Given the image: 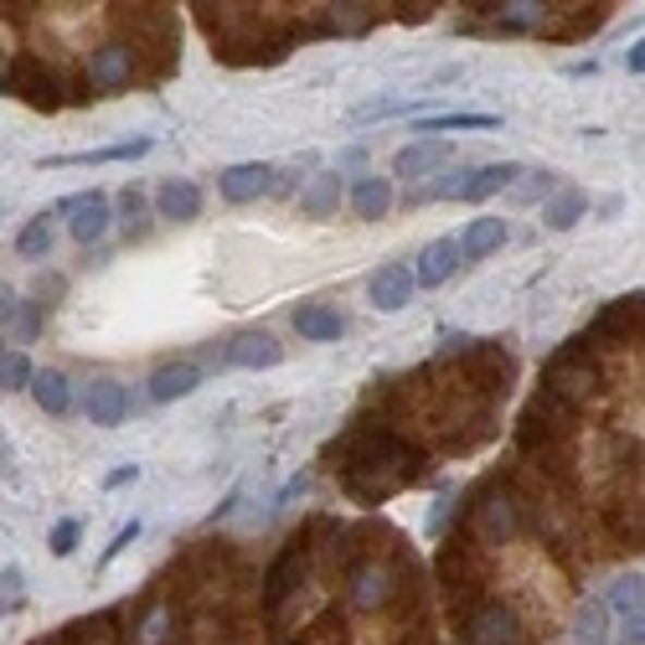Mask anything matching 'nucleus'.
<instances>
[{
	"instance_id": "79ce46f5",
	"label": "nucleus",
	"mask_w": 645,
	"mask_h": 645,
	"mask_svg": "<svg viewBox=\"0 0 645 645\" xmlns=\"http://www.w3.org/2000/svg\"><path fill=\"white\" fill-rule=\"evenodd\" d=\"M398 645H434V630H429V620H418V625H409L403 630V641Z\"/></svg>"
},
{
	"instance_id": "e433bc0d",
	"label": "nucleus",
	"mask_w": 645,
	"mask_h": 645,
	"mask_svg": "<svg viewBox=\"0 0 645 645\" xmlns=\"http://www.w3.org/2000/svg\"><path fill=\"white\" fill-rule=\"evenodd\" d=\"M0 382H5V392H21V388L37 382V372H32L26 352H5V362H0Z\"/></svg>"
},
{
	"instance_id": "2f4dec72",
	"label": "nucleus",
	"mask_w": 645,
	"mask_h": 645,
	"mask_svg": "<svg viewBox=\"0 0 645 645\" xmlns=\"http://www.w3.org/2000/svg\"><path fill=\"white\" fill-rule=\"evenodd\" d=\"M52 238H58V233H52V212L32 217V222L16 233V254L21 258H47V254H52Z\"/></svg>"
},
{
	"instance_id": "de8ad7c7",
	"label": "nucleus",
	"mask_w": 645,
	"mask_h": 645,
	"mask_svg": "<svg viewBox=\"0 0 645 645\" xmlns=\"http://www.w3.org/2000/svg\"><path fill=\"white\" fill-rule=\"evenodd\" d=\"M294 192V171H279L275 177V196H290Z\"/></svg>"
},
{
	"instance_id": "f3484780",
	"label": "nucleus",
	"mask_w": 645,
	"mask_h": 645,
	"mask_svg": "<svg viewBox=\"0 0 645 645\" xmlns=\"http://www.w3.org/2000/svg\"><path fill=\"white\" fill-rule=\"evenodd\" d=\"M450 160V145L445 139H413V145H403L398 156H392V171L403 181H418V177H429L434 166H445Z\"/></svg>"
},
{
	"instance_id": "ddd939ff",
	"label": "nucleus",
	"mask_w": 645,
	"mask_h": 645,
	"mask_svg": "<svg viewBox=\"0 0 645 645\" xmlns=\"http://www.w3.org/2000/svg\"><path fill=\"white\" fill-rule=\"evenodd\" d=\"M413 290H418V279H413V269H403V264H382L377 275H372V284H367V294H372V305L377 311H403L413 300Z\"/></svg>"
},
{
	"instance_id": "393cba45",
	"label": "nucleus",
	"mask_w": 645,
	"mask_h": 645,
	"mask_svg": "<svg viewBox=\"0 0 645 645\" xmlns=\"http://www.w3.org/2000/svg\"><path fill=\"white\" fill-rule=\"evenodd\" d=\"M336 207H341V171H320V177H311V186L300 192V212L331 217Z\"/></svg>"
},
{
	"instance_id": "a211bd4d",
	"label": "nucleus",
	"mask_w": 645,
	"mask_h": 645,
	"mask_svg": "<svg viewBox=\"0 0 645 645\" xmlns=\"http://www.w3.org/2000/svg\"><path fill=\"white\" fill-rule=\"evenodd\" d=\"M460 243L454 238H439V243H429L424 254H418V264H413V279L424 284V290H434V284H445V279L460 269Z\"/></svg>"
},
{
	"instance_id": "49530a36",
	"label": "nucleus",
	"mask_w": 645,
	"mask_h": 645,
	"mask_svg": "<svg viewBox=\"0 0 645 645\" xmlns=\"http://www.w3.org/2000/svg\"><path fill=\"white\" fill-rule=\"evenodd\" d=\"M588 73H599V62L588 58V62H573V68H568V78H588Z\"/></svg>"
},
{
	"instance_id": "a878e982",
	"label": "nucleus",
	"mask_w": 645,
	"mask_h": 645,
	"mask_svg": "<svg viewBox=\"0 0 645 645\" xmlns=\"http://www.w3.org/2000/svg\"><path fill=\"white\" fill-rule=\"evenodd\" d=\"M573 641L609 645V599H584V605L573 609Z\"/></svg>"
},
{
	"instance_id": "58836bf2",
	"label": "nucleus",
	"mask_w": 645,
	"mask_h": 645,
	"mask_svg": "<svg viewBox=\"0 0 645 645\" xmlns=\"http://www.w3.org/2000/svg\"><path fill=\"white\" fill-rule=\"evenodd\" d=\"M78 522H73V516H62L58 527H52V537H47V543H52V558H68V552L78 548Z\"/></svg>"
},
{
	"instance_id": "c756f323",
	"label": "nucleus",
	"mask_w": 645,
	"mask_h": 645,
	"mask_svg": "<svg viewBox=\"0 0 645 645\" xmlns=\"http://www.w3.org/2000/svg\"><path fill=\"white\" fill-rule=\"evenodd\" d=\"M588 212V196L584 192H558V196H548V207H543V222H548L552 233H568L579 217Z\"/></svg>"
},
{
	"instance_id": "b1692460",
	"label": "nucleus",
	"mask_w": 645,
	"mask_h": 645,
	"mask_svg": "<svg viewBox=\"0 0 645 645\" xmlns=\"http://www.w3.org/2000/svg\"><path fill=\"white\" fill-rule=\"evenodd\" d=\"M501 243H507V222L501 217H475L465 228V238H460V254H465V264H475V258L496 254Z\"/></svg>"
},
{
	"instance_id": "f257e3e1",
	"label": "nucleus",
	"mask_w": 645,
	"mask_h": 645,
	"mask_svg": "<svg viewBox=\"0 0 645 645\" xmlns=\"http://www.w3.org/2000/svg\"><path fill=\"white\" fill-rule=\"evenodd\" d=\"M326 460H341L336 475H341V490L362 501V507H382L392 490L413 486L429 475V454L418 450L413 439H403L388 424H352L341 445H331Z\"/></svg>"
},
{
	"instance_id": "1a4fd4ad",
	"label": "nucleus",
	"mask_w": 645,
	"mask_h": 645,
	"mask_svg": "<svg viewBox=\"0 0 645 645\" xmlns=\"http://www.w3.org/2000/svg\"><path fill=\"white\" fill-rule=\"evenodd\" d=\"M305 558H311V543H305V537H290V543H284V552H279L275 563H269V573H264V614H269V620H275L279 605H284L294 588H300Z\"/></svg>"
},
{
	"instance_id": "4c0bfd02",
	"label": "nucleus",
	"mask_w": 645,
	"mask_h": 645,
	"mask_svg": "<svg viewBox=\"0 0 645 645\" xmlns=\"http://www.w3.org/2000/svg\"><path fill=\"white\" fill-rule=\"evenodd\" d=\"M409 104L403 98H372V104H362V109H352L356 124H367V119H392V114H403Z\"/></svg>"
},
{
	"instance_id": "6e6552de",
	"label": "nucleus",
	"mask_w": 645,
	"mask_h": 645,
	"mask_svg": "<svg viewBox=\"0 0 645 645\" xmlns=\"http://www.w3.org/2000/svg\"><path fill=\"white\" fill-rule=\"evenodd\" d=\"M346 599H352V609H362V614L388 609L392 599H398V568H388L382 558L352 563V573H346Z\"/></svg>"
},
{
	"instance_id": "423d86ee",
	"label": "nucleus",
	"mask_w": 645,
	"mask_h": 645,
	"mask_svg": "<svg viewBox=\"0 0 645 645\" xmlns=\"http://www.w3.org/2000/svg\"><path fill=\"white\" fill-rule=\"evenodd\" d=\"M5 94L26 98V104L41 109V114L62 109V83H58V73L37 58V52H16V58L5 62Z\"/></svg>"
},
{
	"instance_id": "4be33fe9",
	"label": "nucleus",
	"mask_w": 645,
	"mask_h": 645,
	"mask_svg": "<svg viewBox=\"0 0 645 645\" xmlns=\"http://www.w3.org/2000/svg\"><path fill=\"white\" fill-rule=\"evenodd\" d=\"M294 331H300V341H341L346 320L331 305H300L294 311Z\"/></svg>"
},
{
	"instance_id": "5701e85b",
	"label": "nucleus",
	"mask_w": 645,
	"mask_h": 645,
	"mask_svg": "<svg viewBox=\"0 0 645 645\" xmlns=\"http://www.w3.org/2000/svg\"><path fill=\"white\" fill-rule=\"evenodd\" d=\"M392 207V181L388 177H362L352 186V212L362 217V222H382Z\"/></svg>"
},
{
	"instance_id": "dca6fc26",
	"label": "nucleus",
	"mask_w": 645,
	"mask_h": 645,
	"mask_svg": "<svg viewBox=\"0 0 645 645\" xmlns=\"http://www.w3.org/2000/svg\"><path fill=\"white\" fill-rule=\"evenodd\" d=\"M279 356H284V346H279L269 331H243L228 341V362L233 367H279Z\"/></svg>"
},
{
	"instance_id": "a18cd8bd",
	"label": "nucleus",
	"mask_w": 645,
	"mask_h": 645,
	"mask_svg": "<svg viewBox=\"0 0 645 645\" xmlns=\"http://www.w3.org/2000/svg\"><path fill=\"white\" fill-rule=\"evenodd\" d=\"M130 480H135V465H119V470H109V480H104V486L119 490V486H130Z\"/></svg>"
},
{
	"instance_id": "f704fd0d",
	"label": "nucleus",
	"mask_w": 645,
	"mask_h": 645,
	"mask_svg": "<svg viewBox=\"0 0 645 645\" xmlns=\"http://www.w3.org/2000/svg\"><path fill=\"white\" fill-rule=\"evenodd\" d=\"M109 625H114V614H98V620H73L62 645H109Z\"/></svg>"
},
{
	"instance_id": "cd10ccee",
	"label": "nucleus",
	"mask_w": 645,
	"mask_h": 645,
	"mask_svg": "<svg viewBox=\"0 0 645 645\" xmlns=\"http://www.w3.org/2000/svg\"><path fill=\"white\" fill-rule=\"evenodd\" d=\"M516 177H522V171H516V166H501V160H496V166H475V171H470V181H465V196H460V202H486V196L507 192Z\"/></svg>"
},
{
	"instance_id": "0eeeda50",
	"label": "nucleus",
	"mask_w": 645,
	"mask_h": 645,
	"mask_svg": "<svg viewBox=\"0 0 645 645\" xmlns=\"http://www.w3.org/2000/svg\"><path fill=\"white\" fill-rule=\"evenodd\" d=\"M465 641L470 645H527V625L522 614L501 599H486V605L465 609Z\"/></svg>"
},
{
	"instance_id": "6ab92c4d",
	"label": "nucleus",
	"mask_w": 645,
	"mask_h": 645,
	"mask_svg": "<svg viewBox=\"0 0 645 645\" xmlns=\"http://www.w3.org/2000/svg\"><path fill=\"white\" fill-rule=\"evenodd\" d=\"M196 388H202V367H196V362H166V367H156V377H150V398H156V403L192 398Z\"/></svg>"
},
{
	"instance_id": "c9c22d12",
	"label": "nucleus",
	"mask_w": 645,
	"mask_h": 645,
	"mask_svg": "<svg viewBox=\"0 0 645 645\" xmlns=\"http://www.w3.org/2000/svg\"><path fill=\"white\" fill-rule=\"evenodd\" d=\"M119 212H124V228H130V238L150 233V222H145V192L124 186V192H119Z\"/></svg>"
},
{
	"instance_id": "2eb2a0df",
	"label": "nucleus",
	"mask_w": 645,
	"mask_h": 645,
	"mask_svg": "<svg viewBox=\"0 0 645 645\" xmlns=\"http://www.w3.org/2000/svg\"><path fill=\"white\" fill-rule=\"evenodd\" d=\"M156 212L171 217V222H196V217H202V186H196V181H181V177L160 181Z\"/></svg>"
},
{
	"instance_id": "c85d7f7f",
	"label": "nucleus",
	"mask_w": 645,
	"mask_h": 645,
	"mask_svg": "<svg viewBox=\"0 0 645 645\" xmlns=\"http://www.w3.org/2000/svg\"><path fill=\"white\" fill-rule=\"evenodd\" d=\"M5 331L16 336V341H37V331H41L37 300H16V294L5 290Z\"/></svg>"
},
{
	"instance_id": "72a5a7b5",
	"label": "nucleus",
	"mask_w": 645,
	"mask_h": 645,
	"mask_svg": "<svg viewBox=\"0 0 645 645\" xmlns=\"http://www.w3.org/2000/svg\"><path fill=\"white\" fill-rule=\"evenodd\" d=\"M496 124H501L496 114H465V109H460V114L424 119V124H418V135H439V130H496Z\"/></svg>"
},
{
	"instance_id": "9b49d317",
	"label": "nucleus",
	"mask_w": 645,
	"mask_h": 645,
	"mask_svg": "<svg viewBox=\"0 0 645 645\" xmlns=\"http://www.w3.org/2000/svg\"><path fill=\"white\" fill-rule=\"evenodd\" d=\"M275 166H264V160H243V166H228L222 177H217V192L228 196V202H258V196H275Z\"/></svg>"
},
{
	"instance_id": "aec40b11",
	"label": "nucleus",
	"mask_w": 645,
	"mask_h": 645,
	"mask_svg": "<svg viewBox=\"0 0 645 645\" xmlns=\"http://www.w3.org/2000/svg\"><path fill=\"white\" fill-rule=\"evenodd\" d=\"M150 145H156V139L130 135V139H119V145H104V150H83V156H52V160H41V166H109V160H139V156H150Z\"/></svg>"
},
{
	"instance_id": "412c9836",
	"label": "nucleus",
	"mask_w": 645,
	"mask_h": 645,
	"mask_svg": "<svg viewBox=\"0 0 645 645\" xmlns=\"http://www.w3.org/2000/svg\"><path fill=\"white\" fill-rule=\"evenodd\" d=\"M171 625H177V609L171 605H145L135 614V625L124 630V645H166Z\"/></svg>"
},
{
	"instance_id": "39448f33",
	"label": "nucleus",
	"mask_w": 645,
	"mask_h": 645,
	"mask_svg": "<svg viewBox=\"0 0 645 645\" xmlns=\"http://www.w3.org/2000/svg\"><path fill=\"white\" fill-rule=\"evenodd\" d=\"M470 532L480 548H507L511 537L522 532V501L501 486H486L475 496V516H470Z\"/></svg>"
},
{
	"instance_id": "37998d69",
	"label": "nucleus",
	"mask_w": 645,
	"mask_h": 645,
	"mask_svg": "<svg viewBox=\"0 0 645 645\" xmlns=\"http://www.w3.org/2000/svg\"><path fill=\"white\" fill-rule=\"evenodd\" d=\"M625 641H630V645H645V609L625 620Z\"/></svg>"
},
{
	"instance_id": "f03ea898",
	"label": "nucleus",
	"mask_w": 645,
	"mask_h": 645,
	"mask_svg": "<svg viewBox=\"0 0 645 645\" xmlns=\"http://www.w3.org/2000/svg\"><path fill=\"white\" fill-rule=\"evenodd\" d=\"M202 32L212 37V58L233 62V68H254V62H284L290 58V32L275 26L258 5H196Z\"/></svg>"
},
{
	"instance_id": "4468645a",
	"label": "nucleus",
	"mask_w": 645,
	"mask_h": 645,
	"mask_svg": "<svg viewBox=\"0 0 645 645\" xmlns=\"http://www.w3.org/2000/svg\"><path fill=\"white\" fill-rule=\"evenodd\" d=\"M83 409H88V424L114 429V424H124V413H130V392L114 377H98V382H88V403Z\"/></svg>"
},
{
	"instance_id": "ea45409f",
	"label": "nucleus",
	"mask_w": 645,
	"mask_h": 645,
	"mask_svg": "<svg viewBox=\"0 0 645 645\" xmlns=\"http://www.w3.org/2000/svg\"><path fill=\"white\" fill-rule=\"evenodd\" d=\"M135 537H139V516H135V522H124V527H119L114 537H109V548H104V558H98V568H109V563H114V558H119V552H124V548H130Z\"/></svg>"
},
{
	"instance_id": "c03bdc74",
	"label": "nucleus",
	"mask_w": 645,
	"mask_h": 645,
	"mask_svg": "<svg viewBox=\"0 0 645 645\" xmlns=\"http://www.w3.org/2000/svg\"><path fill=\"white\" fill-rule=\"evenodd\" d=\"M625 68H630V73H645V37H641V41H630Z\"/></svg>"
},
{
	"instance_id": "473e14b6",
	"label": "nucleus",
	"mask_w": 645,
	"mask_h": 645,
	"mask_svg": "<svg viewBox=\"0 0 645 645\" xmlns=\"http://www.w3.org/2000/svg\"><path fill=\"white\" fill-rule=\"evenodd\" d=\"M599 26H605V5H584V11H573L568 21L548 26V37L552 41H573V37H584V32H599Z\"/></svg>"
},
{
	"instance_id": "7c9ffc66",
	"label": "nucleus",
	"mask_w": 645,
	"mask_h": 645,
	"mask_svg": "<svg viewBox=\"0 0 645 645\" xmlns=\"http://www.w3.org/2000/svg\"><path fill=\"white\" fill-rule=\"evenodd\" d=\"M609 609L614 614H641L645 609V573H620L614 584H609Z\"/></svg>"
},
{
	"instance_id": "7ed1b4c3",
	"label": "nucleus",
	"mask_w": 645,
	"mask_h": 645,
	"mask_svg": "<svg viewBox=\"0 0 645 645\" xmlns=\"http://www.w3.org/2000/svg\"><path fill=\"white\" fill-rule=\"evenodd\" d=\"M599 382H605V372H599V362H594L588 336H579V341L563 346V352H552V362L543 367V388H548L552 398L573 403V409H584L588 398L599 392Z\"/></svg>"
},
{
	"instance_id": "bb28decb",
	"label": "nucleus",
	"mask_w": 645,
	"mask_h": 645,
	"mask_svg": "<svg viewBox=\"0 0 645 645\" xmlns=\"http://www.w3.org/2000/svg\"><path fill=\"white\" fill-rule=\"evenodd\" d=\"M32 398H37L41 413H52V418H62V413L73 409V382L62 377V372H37V382H32Z\"/></svg>"
},
{
	"instance_id": "a19ab883",
	"label": "nucleus",
	"mask_w": 645,
	"mask_h": 645,
	"mask_svg": "<svg viewBox=\"0 0 645 645\" xmlns=\"http://www.w3.org/2000/svg\"><path fill=\"white\" fill-rule=\"evenodd\" d=\"M0 584H5V614H11V609H21V568L16 563H5Z\"/></svg>"
},
{
	"instance_id": "f8f14e48",
	"label": "nucleus",
	"mask_w": 645,
	"mask_h": 645,
	"mask_svg": "<svg viewBox=\"0 0 645 645\" xmlns=\"http://www.w3.org/2000/svg\"><path fill=\"white\" fill-rule=\"evenodd\" d=\"M58 212H73V238H78L83 248L88 243H98V238L109 233V196L104 192H83V196H62L58 202Z\"/></svg>"
},
{
	"instance_id": "20e7f679",
	"label": "nucleus",
	"mask_w": 645,
	"mask_h": 645,
	"mask_svg": "<svg viewBox=\"0 0 645 645\" xmlns=\"http://www.w3.org/2000/svg\"><path fill=\"white\" fill-rule=\"evenodd\" d=\"M139 47L135 41H104V47H94L88 52V62H83V83L94 88V94H119V88H130L135 78H145V68H139Z\"/></svg>"
},
{
	"instance_id": "9d476101",
	"label": "nucleus",
	"mask_w": 645,
	"mask_h": 645,
	"mask_svg": "<svg viewBox=\"0 0 645 645\" xmlns=\"http://www.w3.org/2000/svg\"><path fill=\"white\" fill-rule=\"evenodd\" d=\"M641 331H645V294H625L584 336H588V346H614V341H630V336H641Z\"/></svg>"
}]
</instances>
